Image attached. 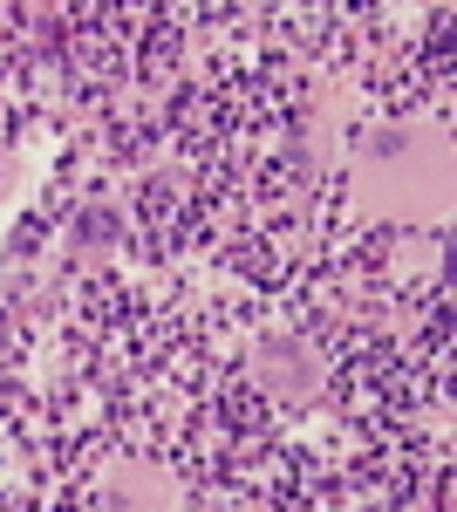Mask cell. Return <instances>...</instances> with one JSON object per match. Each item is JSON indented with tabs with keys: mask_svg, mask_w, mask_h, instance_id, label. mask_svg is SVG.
Instances as JSON below:
<instances>
[{
	"mask_svg": "<svg viewBox=\"0 0 457 512\" xmlns=\"http://www.w3.org/2000/svg\"><path fill=\"white\" fill-rule=\"evenodd\" d=\"M82 219H89V226H82V246H96V239L110 246V239H116V219H110V212H82Z\"/></svg>",
	"mask_w": 457,
	"mask_h": 512,
	"instance_id": "obj_1",
	"label": "cell"
}]
</instances>
